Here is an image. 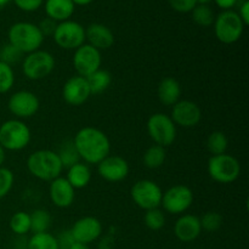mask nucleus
Listing matches in <instances>:
<instances>
[{"mask_svg": "<svg viewBox=\"0 0 249 249\" xmlns=\"http://www.w3.org/2000/svg\"><path fill=\"white\" fill-rule=\"evenodd\" d=\"M72 141L80 160L87 164L97 165L104 158L111 155V141L108 136L94 126L79 129Z\"/></svg>", "mask_w": 249, "mask_h": 249, "instance_id": "nucleus-1", "label": "nucleus"}, {"mask_svg": "<svg viewBox=\"0 0 249 249\" xmlns=\"http://www.w3.org/2000/svg\"><path fill=\"white\" fill-rule=\"evenodd\" d=\"M27 169L41 181H53L62 174V163L57 152L51 150H38L31 153L27 160Z\"/></svg>", "mask_w": 249, "mask_h": 249, "instance_id": "nucleus-2", "label": "nucleus"}, {"mask_svg": "<svg viewBox=\"0 0 249 249\" xmlns=\"http://www.w3.org/2000/svg\"><path fill=\"white\" fill-rule=\"evenodd\" d=\"M7 36L9 44L18 49L23 55L39 50L45 39L39 27L31 22H17L12 24Z\"/></svg>", "mask_w": 249, "mask_h": 249, "instance_id": "nucleus-3", "label": "nucleus"}, {"mask_svg": "<svg viewBox=\"0 0 249 249\" xmlns=\"http://www.w3.org/2000/svg\"><path fill=\"white\" fill-rule=\"evenodd\" d=\"M31 129L21 119H9L0 124V145L5 151H21L31 142Z\"/></svg>", "mask_w": 249, "mask_h": 249, "instance_id": "nucleus-4", "label": "nucleus"}, {"mask_svg": "<svg viewBox=\"0 0 249 249\" xmlns=\"http://www.w3.org/2000/svg\"><path fill=\"white\" fill-rule=\"evenodd\" d=\"M208 174L214 181L219 184H231L236 181L241 174V164L233 156L223 155L212 156L207 165Z\"/></svg>", "mask_w": 249, "mask_h": 249, "instance_id": "nucleus-5", "label": "nucleus"}, {"mask_svg": "<svg viewBox=\"0 0 249 249\" xmlns=\"http://www.w3.org/2000/svg\"><path fill=\"white\" fill-rule=\"evenodd\" d=\"M55 65V57L53 53L39 49L24 55L22 60V72L29 80H41L53 73Z\"/></svg>", "mask_w": 249, "mask_h": 249, "instance_id": "nucleus-6", "label": "nucleus"}, {"mask_svg": "<svg viewBox=\"0 0 249 249\" xmlns=\"http://www.w3.org/2000/svg\"><path fill=\"white\" fill-rule=\"evenodd\" d=\"M214 33L223 44H233L240 40L245 31V24L237 12L225 10L214 19Z\"/></svg>", "mask_w": 249, "mask_h": 249, "instance_id": "nucleus-7", "label": "nucleus"}, {"mask_svg": "<svg viewBox=\"0 0 249 249\" xmlns=\"http://www.w3.org/2000/svg\"><path fill=\"white\" fill-rule=\"evenodd\" d=\"M147 134L155 145L168 147L173 145L177 139V125L170 116L165 113H155L148 118Z\"/></svg>", "mask_w": 249, "mask_h": 249, "instance_id": "nucleus-8", "label": "nucleus"}, {"mask_svg": "<svg viewBox=\"0 0 249 249\" xmlns=\"http://www.w3.org/2000/svg\"><path fill=\"white\" fill-rule=\"evenodd\" d=\"M130 196L139 208L143 211H150L153 208H160L163 191L157 182L143 179L139 180L133 185L130 190Z\"/></svg>", "mask_w": 249, "mask_h": 249, "instance_id": "nucleus-9", "label": "nucleus"}, {"mask_svg": "<svg viewBox=\"0 0 249 249\" xmlns=\"http://www.w3.org/2000/svg\"><path fill=\"white\" fill-rule=\"evenodd\" d=\"M194 203V192L186 185H174L163 192L160 206L167 213L180 215Z\"/></svg>", "mask_w": 249, "mask_h": 249, "instance_id": "nucleus-10", "label": "nucleus"}, {"mask_svg": "<svg viewBox=\"0 0 249 249\" xmlns=\"http://www.w3.org/2000/svg\"><path fill=\"white\" fill-rule=\"evenodd\" d=\"M53 40L63 50H77L85 44V28L75 21L57 23L53 36Z\"/></svg>", "mask_w": 249, "mask_h": 249, "instance_id": "nucleus-11", "label": "nucleus"}, {"mask_svg": "<svg viewBox=\"0 0 249 249\" xmlns=\"http://www.w3.org/2000/svg\"><path fill=\"white\" fill-rule=\"evenodd\" d=\"M101 51L89 44H83L80 48L74 50L73 66H74V70L77 71V75L84 78L89 77L90 74L101 68Z\"/></svg>", "mask_w": 249, "mask_h": 249, "instance_id": "nucleus-12", "label": "nucleus"}, {"mask_svg": "<svg viewBox=\"0 0 249 249\" xmlns=\"http://www.w3.org/2000/svg\"><path fill=\"white\" fill-rule=\"evenodd\" d=\"M40 107V101L34 92L19 90L14 92L7 101V108L16 119H27L33 117Z\"/></svg>", "mask_w": 249, "mask_h": 249, "instance_id": "nucleus-13", "label": "nucleus"}, {"mask_svg": "<svg viewBox=\"0 0 249 249\" xmlns=\"http://www.w3.org/2000/svg\"><path fill=\"white\" fill-rule=\"evenodd\" d=\"M172 121L181 128H194L202 121V111L198 105L190 100H179L172 107Z\"/></svg>", "mask_w": 249, "mask_h": 249, "instance_id": "nucleus-14", "label": "nucleus"}, {"mask_svg": "<svg viewBox=\"0 0 249 249\" xmlns=\"http://www.w3.org/2000/svg\"><path fill=\"white\" fill-rule=\"evenodd\" d=\"M70 231L75 242L90 245L101 237L104 228L99 219L89 215L78 219Z\"/></svg>", "mask_w": 249, "mask_h": 249, "instance_id": "nucleus-15", "label": "nucleus"}, {"mask_svg": "<svg viewBox=\"0 0 249 249\" xmlns=\"http://www.w3.org/2000/svg\"><path fill=\"white\" fill-rule=\"evenodd\" d=\"M129 163L121 156L108 155L97 164V173L108 182H119L129 175Z\"/></svg>", "mask_w": 249, "mask_h": 249, "instance_id": "nucleus-16", "label": "nucleus"}, {"mask_svg": "<svg viewBox=\"0 0 249 249\" xmlns=\"http://www.w3.org/2000/svg\"><path fill=\"white\" fill-rule=\"evenodd\" d=\"M91 96L87 78L74 75L66 80L62 88V97L71 106H82Z\"/></svg>", "mask_w": 249, "mask_h": 249, "instance_id": "nucleus-17", "label": "nucleus"}, {"mask_svg": "<svg viewBox=\"0 0 249 249\" xmlns=\"http://www.w3.org/2000/svg\"><path fill=\"white\" fill-rule=\"evenodd\" d=\"M49 196L53 206L57 208H68L73 204L75 198V190L72 185L63 177L56 178L50 181L49 186Z\"/></svg>", "mask_w": 249, "mask_h": 249, "instance_id": "nucleus-18", "label": "nucleus"}, {"mask_svg": "<svg viewBox=\"0 0 249 249\" xmlns=\"http://www.w3.org/2000/svg\"><path fill=\"white\" fill-rule=\"evenodd\" d=\"M202 232L199 218L192 214H184L180 216L174 225V235L179 241L185 243L194 242Z\"/></svg>", "mask_w": 249, "mask_h": 249, "instance_id": "nucleus-19", "label": "nucleus"}, {"mask_svg": "<svg viewBox=\"0 0 249 249\" xmlns=\"http://www.w3.org/2000/svg\"><path fill=\"white\" fill-rule=\"evenodd\" d=\"M85 40L97 50H107L113 46L114 34L105 24L92 23L85 28Z\"/></svg>", "mask_w": 249, "mask_h": 249, "instance_id": "nucleus-20", "label": "nucleus"}, {"mask_svg": "<svg viewBox=\"0 0 249 249\" xmlns=\"http://www.w3.org/2000/svg\"><path fill=\"white\" fill-rule=\"evenodd\" d=\"M157 96L160 104H163L164 106L173 107L181 96V85L175 78H164L158 84Z\"/></svg>", "mask_w": 249, "mask_h": 249, "instance_id": "nucleus-21", "label": "nucleus"}, {"mask_svg": "<svg viewBox=\"0 0 249 249\" xmlns=\"http://www.w3.org/2000/svg\"><path fill=\"white\" fill-rule=\"evenodd\" d=\"M74 2L72 0H46L45 12L49 18L55 22H65L74 14Z\"/></svg>", "mask_w": 249, "mask_h": 249, "instance_id": "nucleus-22", "label": "nucleus"}, {"mask_svg": "<svg viewBox=\"0 0 249 249\" xmlns=\"http://www.w3.org/2000/svg\"><path fill=\"white\" fill-rule=\"evenodd\" d=\"M67 181L72 185L74 190H80L87 187L91 180V170L89 165L84 162H78L67 169Z\"/></svg>", "mask_w": 249, "mask_h": 249, "instance_id": "nucleus-23", "label": "nucleus"}, {"mask_svg": "<svg viewBox=\"0 0 249 249\" xmlns=\"http://www.w3.org/2000/svg\"><path fill=\"white\" fill-rule=\"evenodd\" d=\"M87 82L89 84L91 95H97L108 89L112 83V75L108 71L100 68L96 72L87 77Z\"/></svg>", "mask_w": 249, "mask_h": 249, "instance_id": "nucleus-24", "label": "nucleus"}, {"mask_svg": "<svg viewBox=\"0 0 249 249\" xmlns=\"http://www.w3.org/2000/svg\"><path fill=\"white\" fill-rule=\"evenodd\" d=\"M165 158H167L165 148L162 146L152 145L143 153L142 162L143 165L148 169H158L164 164Z\"/></svg>", "mask_w": 249, "mask_h": 249, "instance_id": "nucleus-25", "label": "nucleus"}, {"mask_svg": "<svg viewBox=\"0 0 249 249\" xmlns=\"http://www.w3.org/2000/svg\"><path fill=\"white\" fill-rule=\"evenodd\" d=\"M206 146L212 156L223 155V153H226V150L229 147V139L223 131H213L212 134H209Z\"/></svg>", "mask_w": 249, "mask_h": 249, "instance_id": "nucleus-26", "label": "nucleus"}, {"mask_svg": "<svg viewBox=\"0 0 249 249\" xmlns=\"http://www.w3.org/2000/svg\"><path fill=\"white\" fill-rule=\"evenodd\" d=\"M31 216V232H48L51 225V215L45 209H36L29 214Z\"/></svg>", "mask_w": 249, "mask_h": 249, "instance_id": "nucleus-27", "label": "nucleus"}, {"mask_svg": "<svg viewBox=\"0 0 249 249\" xmlns=\"http://www.w3.org/2000/svg\"><path fill=\"white\" fill-rule=\"evenodd\" d=\"M26 249H58L57 240L50 232L33 233L27 241Z\"/></svg>", "mask_w": 249, "mask_h": 249, "instance_id": "nucleus-28", "label": "nucleus"}, {"mask_svg": "<svg viewBox=\"0 0 249 249\" xmlns=\"http://www.w3.org/2000/svg\"><path fill=\"white\" fill-rule=\"evenodd\" d=\"M10 229L16 236H24L31 232V216L26 212H16L9 223Z\"/></svg>", "mask_w": 249, "mask_h": 249, "instance_id": "nucleus-29", "label": "nucleus"}, {"mask_svg": "<svg viewBox=\"0 0 249 249\" xmlns=\"http://www.w3.org/2000/svg\"><path fill=\"white\" fill-rule=\"evenodd\" d=\"M58 157H60L61 163H62L63 168H70L72 167L75 163L80 162L79 155H78L77 150L74 147V143L73 141H67L66 143H63L61 146L60 151L57 152Z\"/></svg>", "mask_w": 249, "mask_h": 249, "instance_id": "nucleus-30", "label": "nucleus"}, {"mask_svg": "<svg viewBox=\"0 0 249 249\" xmlns=\"http://www.w3.org/2000/svg\"><path fill=\"white\" fill-rule=\"evenodd\" d=\"M192 18L195 23H197L201 27H209L214 23V12L208 5H196L192 10Z\"/></svg>", "mask_w": 249, "mask_h": 249, "instance_id": "nucleus-31", "label": "nucleus"}, {"mask_svg": "<svg viewBox=\"0 0 249 249\" xmlns=\"http://www.w3.org/2000/svg\"><path fill=\"white\" fill-rule=\"evenodd\" d=\"M143 221H145V225L147 226V229L152 231H158L164 228L165 225L164 213L160 208H153L150 209V211H146Z\"/></svg>", "mask_w": 249, "mask_h": 249, "instance_id": "nucleus-32", "label": "nucleus"}, {"mask_svg": "<svg viewBox=\"0 0 249 249\" xmlns=\"http://www.w3.org/2000/svg\"><path fill=\"white\" fill-rule=\"evenodd\" d=\"M15 72L11 66L0 61V94H6L15 84Z\"/></svg>", "mask_w": 249, "mask_h": 249, "instance_id": "nucleus-33", "label": "nucleus"}, {"mask_svg": "<svg viewBox=\"0 0 249 249\" xmlns=\"http://www.w3.org/2000/svg\"><path fill=\"white\" fill-rule=\"evenodd\" d=\"M199 221H201L202 231L215 232L223 225V216L216 212H208L202 218H199Z\"/></svg>", "mask_w": 249, "mask_h": 249, "instance_id": "nucleus-34", "label": "nucleus"}, {"mask_svg": "<svg viewBox=\"0 0 249 249\" xmlns=\"http://www.w3.org/2000/svg\"><path fill=\"white\" fill-rule=\"evenodd\" d=\"M24 55L16 49L15 46H12L11 44H5L1 49H0V61L5 62L6 65L11 66L15 63H18L23 60Z\"/></svg>", "mask_w": 249, "mask_h": 249, "instance_id": "nucleus-35", "label": "nucleus"}, {"mask_svg": "<svg viewBox=\"0 0 249 249\" xmlns=\"http://www.w3.org/2000/svg\"><path fill=\"white\" fill-rule=\"evenodd\" d=\"M15 175L11 169L6 167H0V199L6 197L14 187Z\"/></svg>", "mask_w": 249, "mask_h": 249, "instance_id": "nucleus-36", "label": "nucleus"}, {"mask_svg": "<svg viewBox=\"0 0 249 249\" xmlns=\"http://www.w3.org/2000/svg\"><path fill=\"white\" fill-rule=\"evenodd\" d=\"M168 1L175 11L181 12V14L191 12L197 5V0H168Z\"/></svg>", "mask_w": 249, "mask_h": 249, "instance_id": "nucleus-37", "label": "nucleus"}, {"mask_svg": "<svg viewBox=\"0 0 249 249\" xmlns=\"http://www.w3.org/2000/svg\"><path fill=\"white\" fill-rule=\"evenodd\" d=\"M14 1L18 9L27 12L36 11L43 4V0H14Z\"/></svg>", "mask_w": 249, "mask_h": 249, "instance_id": "nucleus-38", "label": "nucleus"}, {"mask_svg": "<svg viewBox=\"0 0 249 249\" xmlns=\"http://www.w3.org/2000/svg\"><path fill=\"white\" fill-rule=\"evenodd\" d=\"M56 240H57L58 249H70L71 246L75 242L70 230L61 232L58 237H56Z\"/></svg>", "mask_w": 249, "mask_h": 249, "instance_id": "nucleus-39", "label": "nucleus"}, {"mask_svg": "<svg viewBox=\"0 0 249 249\" xmlns=\"http://www.w3.org/2000/svg\"><path fill=\"white\" fill-rule=\"evenodd\" d=\"M38 27H39V29H40L41 34L44 36V38H45V36H53V32H55L56 27H57V22L53 21V19L49 18L48 17V18L43 19Z\"/></svg>", "mask_w": 249, "mask_h": 249, "instance_id": "nucleus-40", "label": "nucleus"}, {"mask_svg": "<svg viewBox=\"0 0 249 249\" xmlns=\"http://www.w3.org/2000/svg\"><path fill=\"white\" fill-rule=\"evenodd\" d=\"M238 16L242 19L243 24L248 26L249 24V0H243V2L240 6V12H238Z\"/></svg>", "mask_w": 249, "mask_h": 249, "instance_id": "nucleus-41", "label": "nucleus"}, {"mask_svg": "<svg viewBox=\"0 0 249 249\" xmlns=\"http://www.w3.org/2000/svg\"><path fill=\"white\" fill-rule=\"evenodd\" d=\"M214 1H215V4L218 5L220 9H223L224 11H225V10L232 9V7L237 4L238 0H214Z\"/></svg>", "mask_w": 249, "mask_h": 249, "instance_id": "nucleus-42", "label": "nucleus"}, {"mask_svg": "<svg viewBox=\"0 0 249 249\" xmlns=\"http://www.w3.org/2000/svg\"><path fill=\"white\" fill-rule=\"evenodd\" d=\"M112 247H113V238L109 235L104 236V237L100 240L99 249H112Z\"/></svg>", "mask_w": 249, "mask_h": 249, "instance_id": "nucleus-43", "label": "nucleus"}, {"mask_svg": "<svg viewBox=\"0 0 249 249\" xmlns=\"http://www.w3.org/2000/svg\"><path fill=\"white\" fill-rule=\"evenodd\" d=\"M5 160H6V151H5V148L0 145V167H4L2 164L5 163Z\"/></svg>", "mask_w": 249, "mask_h": 249, "instance_id": "nucleus-44", "label": "nucleus"}, {"mask_svg": "<svg viewBox=\"0 0 249 249\" xmlns=\"http://www.w3.org/2000/svg\"><path fill=\"white\" fill-rule=\"evenodd\" d=\"M70 249H90L89 245H84V243L80 242H74L72 246H71Z\"/></svg>", "mask_w": 249, "mask_h": 249, "instance_id": "nucleus-45", "label": "nucleus"}, {"mask_svg": "<svg viewBox=\"0 0 249 249\" xmlns=\"http://www.w3.org/2000/svg\"><path fill=\"white\" fill-rule=\"evenodd\" d=\"M73 2H74V5H89L90 2L94 1V0H72Z\"/></svg>", "mask_w": 249, "mask_h": 249, "instance_id": "nucleus-46", "label": "nucleus"}, {"mask_svg": "<svg viewBox=\"0 0 249 249\" xmlns=\"http://www.w3.org/2000/svg\"><path fill=\"white\" fill-rule=\"evenodd\" d=\"M212 0H197V4L198 5H208Z\"/></svg>", "mask_w": 249, "mask_h": 249, "instance_id": "nucleus-47", "label": "nucleus"}, {"mask_svg": "<svg viewBox=\"0 0 249 249\" xmlns=\"http://www.w3.org/2000/svg\"><path fill=\"white\" fill-rule=\"evenodd\" d=\"M11 0H0V7H4L5 5H7Z\"/></svg>", "mask_w": 249, "mask_h": 249, "instance_id": "nucleus-48", "label": "nucleus"}]
</instances>
